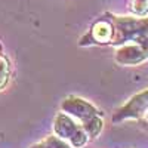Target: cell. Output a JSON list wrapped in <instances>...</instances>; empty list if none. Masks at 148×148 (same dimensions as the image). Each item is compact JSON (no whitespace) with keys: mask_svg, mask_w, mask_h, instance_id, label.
<instances>
[{"mask_svg":"<svg viewBox=\"0 0 148 148\" xmlns=\"http://www.w3.org/2000/svg\"><path fill=\"white\" fill-rule=\"evenodd\" d=\"M119 40H132L145 52L148 58V18H116Z\"/></svg>","mask_w":148,"mask_h":148,"instance_id":"1","label":"cell"},{"mask_svg":"<svg viewBox=\"0 0 148 148\" xmlns=\"http://www.w3.org/2000/svg\"><path fill=\"white\" fill-rule=\"evenodd\" d=\"M147 108H148V89L141 92L139 95H136L121 111H119L116 120L127 119V117H139Z\"/></svg>","mask_w":148,"mask_h":148,"instance_id":"2","label":"cell"},{"mask_svg":"<svg viewBox=\"0 0 148 148\" xmlns=\"http://www.w3.org/2000/svg\"><path fill=\"white\" fill-rule=\"evenodd\" d=\"M111 34H113V30L108 22L101 21L93 27V36L98 42H108L111 39Z\"/></svg>","mask_w":148,"mask_h":148,"instance_id":"3","label":"cell"},{"mask_svg":"<svg viewBox=\"0 0 148 148\" xmlns=\"http://www.w3.org/2000/svg\"><path fill=\"white\" fill-rule=\"evenodd\" d=\"M132 9L138 15L148 14V0H132Z\"/></svg>","mask_w":148,"mask_h":148,"instance_id":"4","label":"cell"}]
</instances>
